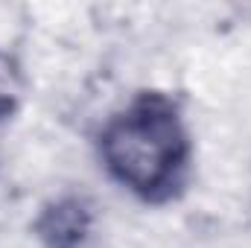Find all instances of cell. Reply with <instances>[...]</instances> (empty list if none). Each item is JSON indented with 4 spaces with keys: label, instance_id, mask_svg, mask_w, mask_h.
Returning a JSON list of instances; mask_svg holds the SVG:
<instances>
[{
    "label": "cell",
    "instance_id": "cell-2",
    "mask_svg": "<svg viewBox=\"0 0 251 248\" xmlns=\"http://www.w3.org/2000/svg\"><path fill=\"white\" fill-rule=\"evenodd\" d=\"M97 207L82 193H59L41 204L32 237L41 248H88L97 234Z\"/></svg>",
    "mask_w": 251,
    "mask_h": 248
},
{
    "label": "cell",
    "instance_id": "cell-1",
    "mask_svg": "<svg viewBox=\"0 0 251 248\" xmlns=\"http://www.w3.org/2000/svg\"><path fill=\"white\" fill-rule=\"evenodd\" d=\"M190 155L184 111L164 91L137 94L97 128V161L108 181L149 204H164L184 190Z\"/></svg>",
    "mask_w": 251,
    "mask_h": 248
}]
</instances>
